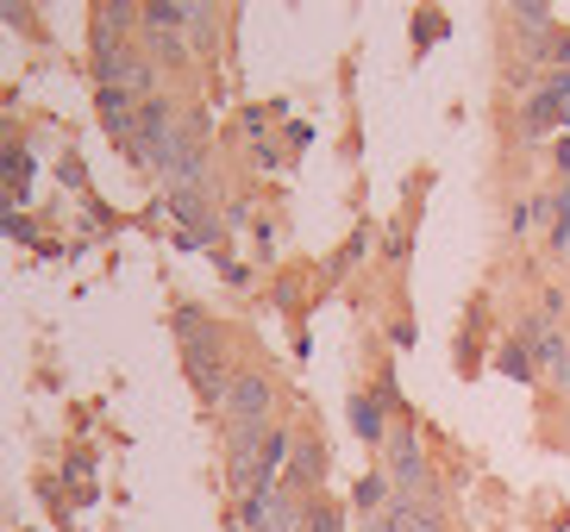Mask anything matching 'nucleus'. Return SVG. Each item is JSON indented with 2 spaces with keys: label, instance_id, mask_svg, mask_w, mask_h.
Listing matches in <instances>:
<instances>
[{
  "label": "nucleus",
  "instance_id": "1",
  "mask_svg": "<svg viewBox=\"0 0 570 532\" xmlns=\"http://www.w3.org/2000/svg\"><path fill=\"white\" fill-rule=\"evenodd\" d=\"M389 483L395 489H414L426 483V451H420V433H414V420H395V433H389Z\"/></svg>",
  "mask_w": 570,
  "mask_h": 532
},
{
  "label": "nucleus",
  "instance_id": "2",
  "mask_svg": "<svg viewBox=\"0 0 570 532\" xmlns=\"http://www.w3.org/2000/svg\"><path fill=\"white\" fill-rule=\"evenodd\" d=\"M320 483H326V445H320V439H295L283 489H295V495H314Z\"/></svg>",
  "mask_w": 570,
  "mask_h": 532
},
{
  "label": "nucleus",
  "instance_id": "3",
  "mask_svg": "<svg viewBox=\"0 0 570 532\" xmlns=\"http://www.w3.org/2000/svg\"><path fill=\"white\" fill-rule=\"evenodd\" d=\"M552 126H570V95H558V88L546 82L533 100H527V114H520V132H527V138H546Z\"/></svg>",
  "mask_w": 570,
  "mask_h": 532
},
{
  "label": "nucleus",
  "instance_id": "4",
  "mask_svg": "<svg viewBox=\"0 0 570 532\" xmlns=\"http://www.w3.org/2000/svg\"><path fill=\"white\" fill-rule=\"evenodd\" d=\"M533 357H539V383L558 388V395H570V338L558 333V326H552V333H539Z\"/></svg>",
  "mask_w": 570,
  "mask_h": 532
},
{
  "label": "nucleus",
  "instance_id": "5",
  "mask_svg": "<svg viewBox=\"0 0 570 532\" xmlns=\"http://www.w3.org/2000/svg\"><path fill=\"white\" fill-rule=\"evenodd\" d=\"M195 26V0H151L145 7V32L151 38H183Z\"/></svg>",
  "mask_w": 570,
  "mask_h": 532
},
{
  "label": "nucleus",
  "instance_id": "6",
  "mask_svg": "<svg viewBox=\"0 0 570 532\" xmlns=\"http://www.w3.org/2000/svg\"><path fill=\"white\" fill-rule=\"evenodd\" d=\"M352 426H357V439H364V445H389V433H395V426L383 420V395H357L352 401Z\"/></svg>",
  "mask_w": 570,
  "mask_h": 532
},
{
  "label": "nucleus",
  "instance_id": "7",
  "mask_svg": "<svg viewBox=\"0 0 570 532\" xmlns=\"http://www.w3.org/2000/svg\"><path fill=\"white\" fill-rule=\"evenodd\" d=\"M495 364H502V376H514V383H539V357H533V345H502L495 351Z\"/></svg>",
  "mask_w": 570,
  "mask_h": 532
},
{
  "label": "nucleus",
  "instance_id": "8",
  "mask_svg": "<svg viewBox=\"0 0 570 532\" xmlns=\"http://www.w3.org/2000/svg\"><path fill=\"white\" fill-rule=\"evenodd\" d=\"M383 526L389 532H445V526H439V514H420L414 501H395V508L383 514Z\"/></svg>",
  "mask_w": 570,
  "mask_h": 532
},
{
  "label": "nucleus",
  "instance_id": "9",
  "mask_svg": "<svg viewBox=\"0 0 570 532\" xmlns=\"http://www.w3.org/2000/svg\"><path fill=\"white\" fill-rule=\"evenodd\" d=\"M26 188H32V150L13 145V150H7V207H19Z\"/></svg>",
  "mask_w": 570,
  "mask_h": 532
},
{
  "label": "nucleus",
  "instance_id": "10",
  "mask_svg": "<svg viewBox=\"0 0 570 532\" xmlns=\"http://www.w3.org/2000/svg\"><path fill=\"white\" fill-rule=\"evenodd\" d=\"M546 207H552V200H539V195H527V200H514V214H508V233H514V238H527V233H539V219H546Z\"/></svg>",
  "mask_w": 570,
  "mask_h": 532
},
{
  "label": "nucleus",
  "instance_id": "11",
  "mask_svg": "<svg viewBox=\"0 0 570 532\" xmlns=\"http://www.w3.org/2000/svg\"><path fill=\"white\" fill-rule=\"evenodd\" d=\"M302 532H345V514H338V508H326V501H307Z\"/></svg>",
  "mask_w": 570,
  "mask_h": 532
},
{
  "label": "nucleus",
  "instance_id": "12",
  "mask_svg": "<svg viewBox=\"0 0 570 532\" xmlns=\"http://www.w3.org/2000/svg\"><path fill=\"white\" fill-rule=\"evenodd\" d=\"M383 495H389V476H383V470H370L364 483H357V508H364V514H376V508H383Z\"/></svg>",
  "mask_w": 570,
  "mask_h": 532
},
{
  "label": "nucleus",
  "instance_id": "13",
  "mask_svg": "<svg viewBox=\"0 0 570 532\" xmlns=\"http://www.w3.org/2000/svg\"><path fill=\"white\" fill-rule=\"evenodd\" d=\"M57 183H63V188H88V169H82V157H76V150H63V164H57Z\"/></svg>",
  "mask_w": 570,
  "mask_h": 532
},
{
  "label": "nucleus",
  "instance_id": "14",
  "mask_svg": "<svg viewBox=\"0 0 570 532\" xmlns=\"http://www.w3.org/2000/svg\"><path fill=\"white\" fill-rule=\"evenodd\" d=\"M7 238H19V245H32V238H38V226H32L26 214H19V207H7Z\"/></svg>",
  "mask_w": 570,
  "mask_h": 532
},
{
  "label": "nucleus",
  "instance_id": "15",
  "mask_svg": "<svg viewBox=\"0 0 570 532\" xmlns=\"http://www.w3.org/2000/svg\"><path fill=\"white\" fill-rule=\"evenodd\" d=\"M364 250H370V226H364V233H352V245L338 250V269H352L357 257H364Z\"/></svg>",
  "mask_w": 570,
  "mask_h": 532
},
{
  "label": "nucleus",
  "instance_id": "16",
  "mask_svg": "<svg viewBox=\"0 0 570 532\" xmlns=\"http://www.w3.org/2000/svg\"><path fill=\"white\" fill-rule=\"evenodd\" d=\"M439 32H445V26H439V19H414V45H433Z\"/></svg>",
  "mask_w": 570,
  "mask_h": 532
},
{
  "label": "nucleus",
  "instance_id": "17",
  "mask_svg": "<svg viewBox=\"0 0 570 532\" xmlns=\"http://www.w3.org/2000/svg\"><path fill=\"white\" fill-rule=\"evenodd\" d=\"M226 226H252V200H233L226 207Z\"/></svg>",
  "mask_w": 570,
  "mask_h": 532
}]
</instances>
